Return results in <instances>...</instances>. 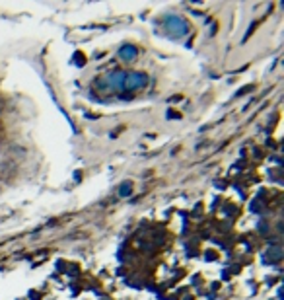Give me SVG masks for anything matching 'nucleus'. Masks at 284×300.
I'll use <instances>...</instances> for the list:
<instances>
[{"label":"nucleus","instance_id":"obj_1","mask_svg":"<svg viewBox=\"0 0 284 300\" xmlns=\"http://www.w3.org/2000/svg\"><path fill=\"white\" fill-rule=\"evenodd\" d=\"M123 86L129 90H136V88H142L146 86V76L144 74H125V80H123Z\"/></svg>","mask_w":284,"mask_h":300},{"label":"nucleus","instance_id":"obj_2","mask_svg":"<svg viewBox=\"0 0 284 300\" xmlns=\"http://www.w3.org/2000/svg\"><path fill=\"white\" fill-rule=\"evenodd\" d=\"M121 57L125 61H132V59L136 57V49L134 47H123L121 49Z\"/></svg>","mask_w":284,"mask_h":300},{"label":"nucleus","instance_id":"obj_3","mask_svg":"<svg viewBox=\"0 0 284 300\" xmlns=\"http://www.w3.org/2000/svg\"><path fill=\"white\" fill-rule=\"evenodd\" d=\"M129 193H130V183H125V185H123V189H121V195L125 197V195H129Z\"/></svg>","mask_w":284,"mask_h":300}]
</instances>
